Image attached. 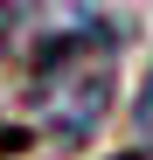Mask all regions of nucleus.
<instances>
[{"label": "nucleus", "instance_id": "f03ea898", "mask_svg": "<svg viewBox=\"0 0 153 160\" xmlns=\"http://www.w3.org/2000/svg\"><path fill=\"white\" fill-rule=\"evenodd\" d=\"M132 132H139V146H153V70H146V84L132 98Z\"/></svg>", "mask_w": 153, "mask_h": 160}, {"label": "nucleus", "instance_id": "7ed1b4c3", "mask_svg": "<svg viewBox=\"0 0 153 160\" xmlns=\"http://www.w3.org/2000/svg\"><path fill=\"white\" fill-rule=\"evenodd\" d=\"M14 21H28V7H0V49L14 42Z\"/></svg>", "mask_w": 153, "mask_h": 160}, {"label": "nucleus", "instance_id": "20e7f679", "mask_svg": "<svg viewBox=\"0 0 153 160\" xmlns=\"http://www.w3.org/2000/svg\"><path fill=\"white\" fill-rule=\"evenodd\" d=\"M0 146H21V139H0Z\"/></svg>", "mask_w": 153, "mask_h": 160}, {"label": "nucleus", "instance_id": "f257e3e1", "mask_svg": "<svg viewBox=\"0 0 153 160\" xmlns=\"http://www.w3.org/2000/svg\"><path fill=\"white\" fill-rule=\"evenodd\" d=\"M118 42H125L118 14H76V28L42 35V63L28 77V118L56 146H91L105 132L118 98V70H111Z\"/></svg>", "mask_w": 153, "mask_h": 160}]
</instances>
